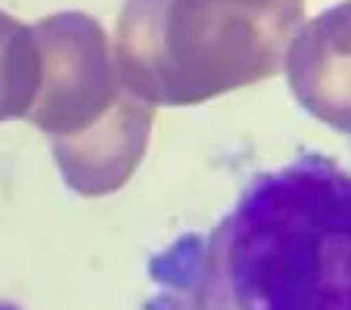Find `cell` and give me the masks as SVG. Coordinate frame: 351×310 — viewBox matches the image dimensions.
Returning <instances> with one entry per match:
<instances>
[{
    "label": "cell",
    "instance_id": "277c9868",
    "mask_svg": "<svg viewBox=\"0 0 351 310\" xmlns=\"http://www.w3.org/2000/svg\"><path fill=\"white\" fill-rule=\"evenodd\" d=\"M0 310H16V307H13V304H0Z\"/></svg>",
    "mask_w": 351,
    "mask_h": 310
},
{
    "label": "cell",
    "instance_id": "3957f363",
    "mask_svg": "<svg viewBox=\"0 0 351 310\" xmlns=\"http://www.w3.org/2000/svg\"><path fill=\"white\" fill-rule=\"evenodd\" d=\"M38 78V44L32 28L0 13V106H13Z\"/></svg>",
    "mask_w": 351,
    "mask_h": 310
},
{
    "label": "cell",
    "instance_id": "7a4b0ae2",
    "mask_svg": "<svg viewBox=\"0 0 351 310\" xmlns=\"http://www.w3.org/2000/svg\"><path fill=\"white\" fill-rule=\"evenodd\" d=\"M302 0H128L119 62L140 93L193 103L277 72Z\"/></svg>",
    "mask_w": 351,
    "mask_h": 310
},
{
    "label": "cell",
    "instance_id": "6da1fadb",
    "mask_svg": "<svg viewBox=\"0 0 351 310\" xmlns=\"http://www.w3.org/2000/svg\"><path fill=\"white\" fill-rule=\"evenodd\" d=\"M143 310H351V171L320 152L249 180L149 261Z\"/></svg>",
    "mask_w": 351,
    "mask_h": 310
}]
</instances>
